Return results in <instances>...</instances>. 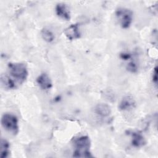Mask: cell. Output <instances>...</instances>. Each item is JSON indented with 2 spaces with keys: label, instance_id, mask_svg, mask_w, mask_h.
I'll list each match as a JSON object with an SVG mask.
<instances>
[{
  "label": "cell",
  "instance_id": "1",
  "mask_svg": "<svg viewBox=\"0 0 158 158\" xmlns=\"http://www.w3.org/2000/svg\"><path fill=\"white\" fill-rule=\"evenodd\" d=\"M74 151L73 156L75 157H93L90 152L91 141L89 136L82 135L74 139Z\"/></svg>",
  "mask_w": 158,
  "mask_h": 158
},
{
  "label": "cell",
  "instance_id": "2",
  "mask_svg": "<svg viewBox=\"0 0 158 158\" xmlns=\"http://www.w3.org/2000/svg\"><path fill=\"white\" fill-rule=\"evenodd\" d=\"M8 71L12 79L19 83H23L28 75L27 65L21 62L9 63L8 64Z\"/></svg>",
  "mask_w": 158,
  "mask_h": 158
},
{
  "label": "cell",
  "instance_id": "3",
  "mask_svg": "<svg viewBox=\"0 0 158 158\" xmlns=\"http://www.w3.org/2000/svg\"><path fill=\"white\" fill-rule=\"evenodd\" d=\"M2 127L9 133L17 135L19 132V120L17 117L12 113H4L1 120Z\"/></svg>",
  "mask_w": 158,
  "mask_h": 158
},
{
  "label": "cell",
  "instance_id": "4",
  "mask_svg": "<svg viewBox=\"0 0 158 158\" xmlns=\"http://www.w3.org/2000/svg\"><path fill=\"white\" fill-rule=\"evenodd\" d=\"M115 16L120 27L123 29L128 28L133 20V13L131 10L125 7H119L115 11Z\"/></svg>",
  "mask_w": 158,
  "mask_h": 158
},
{
  "label": "cell",
  "instance_id": "5",
  "mask_svg": "<svg viewBox=\"0 0 158 158\" xmlns=\"http://www.w3.org/2000/svg\"><path fill=\"white\" fill-rule=\"evenodd\" d=\"M64 33L69 40H77L81 36V32L78 23L71 24L64 30Z\"/></svg>",
  "mask_w": 158,
  "mask_h": 158
},
{
  "label": "cell",
  "instance_id": "6",
  "mask_svg": "<svg viewBox=\"0 0 158 158\" xmlns=\"http://www.w3.org/2000/svg\"><path fill=\"white\" fill-rule=\"evenodd\" d=\"M36 83L40 88L44 91L49 90L52 86L51 79L46 73H42L37 77Z\"/></svg>",
  "mask_w": 158,
  "mask_h": 158
},
{
  "label": "cell",
  "instance_id": "7",
  "mask_svg": "<svg viewBox=\"0 0 158 158\" xmlns=\"http://www.w3.org/2000/svg\"><path fill=\"white\" fill-rule=\"evenodd\" d=\"M56 15L65 20H69L71 17V14L69 7L64 3H59L55 7Z\"/></svg>",
  "mask_w": 158,
  "mask_h": 158
},
{
  "label": "cell",
  "instance_id": "8",
  "mask_svg": "<svg viewBox=\"0 0 158 158\" xmlns=\"http://www.w3.org/2000/svg\"><path fill=\"white\" fill-rule=\"evenodd\" d=\"M135 105L136 102L134 98L130 95H127L120 101L118 108L121 110H128L133 109Z\"/></svg>",
  "mask_w": 158,
  "mask_h": 158
},
{
  "label": "cell",
  "instance_id": "9",
  "mask_svg": "<svg viewBox=\"0 0 158 158\" xmlns=\"http://www.w3.org/2000/svg\"><path fill=\"white\" fill-rule=\"evenodd\" d=\"M131 135V144L135 148H141L146 144V140L142 133L139 131H133Z\"/></svg>",
  "mask_w": 158,
  "mask_h": 158
},
{
  "label": "cell",
  "instance_id": "10",
  "mask_svg": "<svg viewBox=\"0 0 158 158\" xmlns=\"http://www.w3.org/2000/svg\"><path fill=\"white\" fill-rule=\"evenodd\" d=\"M94 111L96 114L101 117H107L111 113L110 106L105 103H100L96 106Z\"/></svg>",
  "mask_w": 158,
  "mask_h": 158
},
{
  "label": "cell",
  "instance_id": "11",
  "mask_svg": "<svg viewBox=\"0 0 158 158\" xmlns=\"http://www.w3.org/2000/svg\"><path fill=\"white\" fill-rule=\"evenodd\" d=\"M1 82L2 86L6 89H15L17 87L15 81L10 78L9 76L6 75H1Z\"/></svg>",
  "mask_w": 158,
  "mask_h": 158
},
{
  "label": "cell",
  "instance_id": "12",
  "mask_svg": "<svg viewBox=\"0 0 158 158\" xmlns=\"http://www.w3.org/2000/svg\"><path fill=\"white\" fill-rule=\"evenodd\" d=\"M0 157H7L10 154V144L6 139L1 138L0 143Z\"/></svg>",
  "mask_w": 158,
  "mask_h": 158
},
{
  "label": "cell",
  "instance_id": "13",
  "mask_svg": "<svg viewBox=\"0 0 158 158\" xmlns=\"http://www.w3.org/2000/svg\"><path fill=\"white\" fill-rule=\"evenodd\" d=\"M41 35L42 38L48 43H51L54 40L55 36L53 32L48 28H43L41 31Z\"/></svg>",
  "mask_w": 158,
  "mask_h": 158
},
{
  "label": "cell",
  "instance_id": "14",
  "mask_svg": "<svg viewBox=\"0 0 158 158\" xmlns=\"http://www.w3.org/2000/svg\"><path fill=\"white\" fill-rule=\"evenodd\" d=\"M126 69L130 72L135 73V72H137V70L138 69V66L137 64L135 62L132 60V61L129 62L127 64V65L126 66Z\"/></svg>",
  "mask_w": 158,
  "mask_h": 158
},
{
  "label": "cell",
  "instance_id": "15",
  "mask_svg": "<svg viewBox=\"0 0 158 158\" xmlns=\"http://www.w3.org/2000/svg\"><path fill=\"white\" fill-rule=\"evenodd\" d=\"M152 81L155 83V85H157V66L154 68L153 71Z\"/></svg>",
  "mask_w": 158,
  "mask_h": 158
},
{
  "label": "cell",
  "instance_id": "16",
  "mask_svg": "<svg viewBox=\"0 0 158 158\" xmlns=\"http://www.w3.org/2000/svg\"><path fill=\"white\" fill-rule=\"evenodd\" d=\"M121 59L123 60H128L129 59H131V54L128 52H123L120 54Z\"/></svg>",
  "mask_w": 158,
  "mask_h": 158
}]
</instances>
